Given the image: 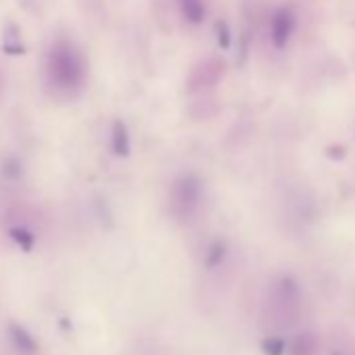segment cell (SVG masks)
Instances as JSON below:
<instances>
[{
  "label": "cell",
  "mask_w": 355,
  "mask_h": 355,
  "mask_svg": "<svg viewBox=\"0 0 355 355\" xmlns=\"http://www.w3.org/2000/svg\"><path fill=\"white\" fill-rule=\"evenodd\" d=\"M49 80L59 90H78L86 80V63L69 40H57L49 53Z\"/></svg>",
  "instance_id": "1"
},
{
  "label": "cell",
  "mask_w": 355,
  "mask_h": 355,
  "mask_svg": "<svg viewBox=\"0 0 355 355\" xmlns=\"http://www.w3.org/2000/svg\"><path fill=\"white\" fill-rule=\"evenodd\" d=\"M201 199V182L195 175H182L171 187V209L178 216H189Z\"/></svg>",
  "instance_id": "2"
},
{
  "label": "cell",
  "mask_w": 355,
  "mask_h": 355,
  "mask_svg": "<svg viewBox=\"0 0 355 355\" xmlns=\"http://www.w3.org/2000/svg\"><path fill=\"white\" fill-rule=\"evenodd\" d=\"M295 32V13L291 9H280L274 13L270 21V38L276 49H286L291 36Z\"/></svg>",
  "instance_id": "3"
},
{
  "label": "cell",
  "mask_w": 355,
  "mask_h": 355,
  "mask_svg": "<svg viewBox=\"0 0 355 355\" xmlns=\"http://www.w3.org/2000/svg\"><path fill=\"white\" fill-rule=\"evenodd\" d=\"M111 148H113V153L117 157H128L130 150H132L130 132H128V125L121 119L113 121V128H111Z\"/></svg>",
  "instance_id": "4"
},
{
  "label": "cell",
  "mask_w": 355,
  "mask_h": 355,
  "mask_svg": "<svg viewBox=\"0 0 355 355\" xmlns=\"http://www.w3.org/2000/svg\"><path fill=\"white\" fill-rule=\"evenodd\" d=\"M178 3H180L182 17L189 24L197 26V24H201L205 19V3H203V0H178Z\"/></svg>",
  "instance_id": "5"
},
{
  "label": "cell",
  "mask_w": 355,
  "mask_h": 355,
  "mask_svg": "<svg viewBox=\"0 0 355 355\" xmlns=\"http://www.w3.org/2000/svg\"><path fill=\"white\" fill-rule=\"evenodd\" d=\"M9 236H11V241H15V245L21 249V251H32L34 249V245H36V236H34V232H30L28 228H24V226H13L11 230H9Z\"/></svg>",
  "instance_id": "6"
},
{
  "label": "cell",
  "mask_w": 355,
  "mask_h": 355,
  "mask_svg": "<svg viewBox=\"0 0 355 355\" xmlns=\"http://www.w3.org/2000/svg\"><path fill=\"white\" fill-rule=\"evenodd\" d=\"M11 334H13V340H15V345H17L19 349H24V351H36V340H34V336L28 334L21 326L13 324V326H11Z\"/></svg>",
  "instance_id": "7"
},
{
  "label": "cell",
  "mask_w": 355,
  "mask_h": 355,
  "mask_svg": "<svg viewBox=\"0 0 355 355\" xmlns=\"http://www.w3.org/2000/svg\"><path fill=\"white\" fill-rule=\"evenodd\" d=\"M261 349H263L266 355H284L286 343L282 338H278V336H272V338H266L261 343Z\"/></svg>",
  "instance_id": "8"
},
{
  "label": "cell",
  "mask_w": 355,
  "mask_h": 355,
  "mask_svg": "<svg viewBox=\"0 0 355 355\" xmlns=\"http://www.w3.org/2000/svg\"><path fill=\"white\" fill-rule=\"evenodd\" d=\"M216 34H218V44H220L222 49H228L232 38H230V28H228L226 21H218V24H216Z\"/></svg>",
  "instance_id": "9"
},
{
  "label": "cell",
  "mask_w": 355,
  "mask_h": 355,
  "mask_svg": "<svg viewBox=\"0 0 355 355\" xmlns=\"http://www.w3.org/2000/svg\"><path fill=\"white\" fill-rule=\"evenodd\" d=\"M222 257H224V245L216 243V245H214V249H211V255H209L207 263H209V266H214V263H218Z\"/></svg>",
  "instance_id": "10"
}]
</instances>
